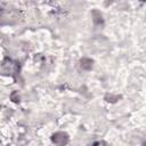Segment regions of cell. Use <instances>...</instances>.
<instances>
[{"mask_svg": "<svg viewBox=\"0 0 146 146\" xmlns=\"http://www.w3.org/2000/svg\"><path fill=\"white\" fill-rule=\"evenodd\" d=\"M51 139L58 146H64L68 141V138H67L66 133H64V132H57V133H55Z\"/></svg>", "mask_w": 146, "mask_h": 146, "instance_id": "cell-1", "label": "cell"}, {"mask_svg": "<svg viewBox=\"0 0 146 146\" xmlns=\"http://www.w3.org/2000/svg\"><path fill=\"white\" fill-rule=\"evenodd\" d=\"M81 66H82V68L90 70L91 66H92V60H91V59H88V58H83V59L81 60Z\"/></svg>", "mask_w": 146, "mask_h": 146, "instance_id": "cell-2", "label": "cell"}]
</instances>
